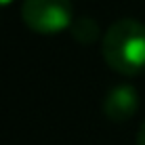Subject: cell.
<instances>
[{
	"instance_id": "cell-1",
	"label": "cell",
	"mask_w": 145,
	"mask_h": 145,
	"mask_svg": "<svg viewBox=\"0 0 145 145\" xmlns=\"http://www.w3.org/2000/svg\"><path fill=\"white\" fill-rule=\"evenodd\" d=\"M103 59L114 72L137 76L145 69V25L137 19H120L105 32Z\"/></svg>"
},
{
	"instance_id": "cell-2",
	"label": "cell",
	"mask_w": 145,
	"mask_h": 145,
	"mask_svg": "<svg viewBox=\"0 0 145 145\" xmlns=\"http://www.w3.org/2000/svg\"><path fill=\"white\" fill-rule=\"evenodd\" d=\"M21 17L32 32L59 34L72 27L74 7L69 0H23Z\"/></svg>"
},
{
	"instance_id": "cell-3",
	"label": "cell",
	"mask_w": 145,
	"mask_h": 145,
	"mask_svg": "<svg viewBox=\"0 0 145 145\" xmlns=\"http://www.w3.org/2000/svg\"><path fill=\"white\" fill-rule=\"evenodd\" d=\"M139 107V95L133 86L122 84L116 86L107 93L105 101H103V112L112 122H126L137 114Z\"/></svg>"
},
{
	"instance_id": "cell-4",
	"label": "cell",
	"mask_w": 145,
	"mask_h": 145,
	"mask_svg": "<svg viewBox=\"0 0 145 145\" xmlns=\"http://www.w3.org/2000/svg\"><path fill=\"white\" fill-rule=\"evenodd\" d=\"M72 36L82 44H91L99 38V25L91 17H78L72 23Z\"/></svg>"
},
{
	"instance_id": "cell-5",
	"label": "cell",
	"mask_w": 145,
	"mask_h": 145,
	"mask_svg": "<svg viewBox=\"0 0 145 145\" xmlns=\"http://www.w3.org/2000/svg\"><path fill=\"white\" fill-rule=\"evenodd\" d=\"M137 145H145V122L141 124V128H139V135H137Z\"/></svg>"
},
{
	"instance_id": "cell-6",
	"label": "cell",
	"mask_w": 145,
	"mask_h": 145,
	"mask_svg": "<svg viewBox=\"0 0 145 145\" xmlns=\"http://www.w3.org/2000/svg\"><path fill=\"white\" fill-rule=\"evenodd\" d=\"M8 2H13V0H0V7H4V4H8Z\"/></svg>"
}]
</instances>
